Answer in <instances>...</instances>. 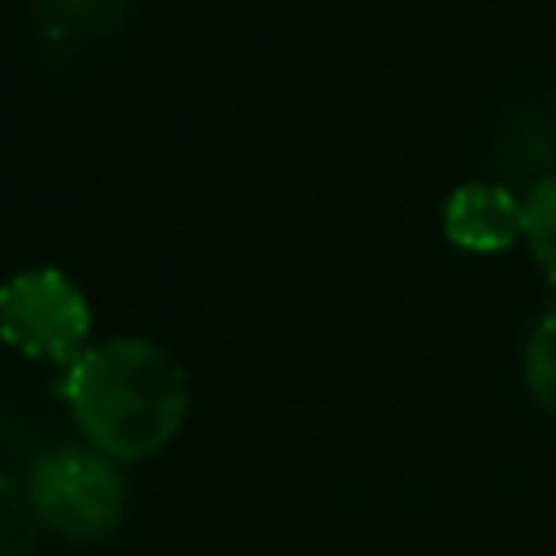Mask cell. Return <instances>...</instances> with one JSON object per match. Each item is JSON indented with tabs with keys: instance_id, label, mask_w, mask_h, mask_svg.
Listing matches in <instances>:
<instances>
[{
	"instance_id": "5",
	"label": "cell",
	"mask_w": 556,
	"mask_h": 556,
	"mask_svg": "<svg viewBox=\"0 0 556 556\" xmlns=\"http://www.w3.org/2000/svg\"><path fill=\"white\" fill-rule=\"evenodd\" d=\"M526 387L534 395L539 408L556 413V304L534 321L530 339H526Z\"/></svg>"
},
{
	"instance_id": "6",
	"label": "cell",
	"mask_w": 556,
	"mask_h": 556,
	"mask_svg": "<svg viewBox=\"0 0 556 556\" xmlns=\"http://www.w3.org/2000/svg\"><path fill=\"white\" fill-rule=\"evenodd\" d=\"M526 248L556 287V174L539 178L526 195Z\"/></svg>"
},
{
	"instance_id": "1",
	"label": "cell",
	"mask_w": 556,
	"mask_h": 556,
	"mask_svg": "<svg viewBox=\"0 0 556 556\" xmlns=\"http://www.w3.org/2000/svg\"><path fill=\"white\" fill-rule=\"evenodd\" d=\"M65 400L91 447L113 460H143L182 430L187 374L148 339H109L70 365Z\"/></svg>"
},
{
	"instance_id": "3",
	"label": "cell",
	"mask_w": 556,
	"mask_h": 556,
	"mask_svg": "<svg viewBox=\"0 0 556 556\" xmlns=\"http://www.w3.org/2000/svg\"><path fill=\"white\" fill-rule=\"evenodd\" d=\"M91 313L83 291L56 269H26L0 291V334L35 361L74 365L83 356Z\"/></svg>"
},
{
	"instance_id": "7",
	"label": "cell",
	"mask_w": 556,
	"mask_h": 556,
	"mask_svg": "<svg viewBox=\"0 0 556 556\" xmlns=\"http://www.w3.org/2000/svg\"><path fill=\"white\" fill-rule=\"evenodd\" d=\"M35 504L30 495L0 473V556H35Z\"/></svg>"
},
{
	"instance_id": "2",
	"label": "cell",
	"mask_w": 556,
	"mask_h": 556,
	"mask_svg": "<svg viewBox=\"0 0 556 556\" xmlns=\"http://www.w3.org/2000/svg\"><path fill=\"white\" fill-rule=\"evenodd\" d=\"M35 517L74 543L104 539L126 513V478L100 447H56L30 469Z\"/></svg>"
},
{
	"instance_id": "4",
	"label": "cell",
	"mask_w": 556,
	"mask_h": 556,
	"mask_svg": "<svg viewBox=\"0 0 556 556\" xmlns=\"http://www.w3.org/2000/svg\"><path fill=\"white\" fill-rule=\"evenodd\" d=\"M443 235L465 252H504L526 239V200L500 182H465L443 204Z\"/></svg>"
}]
</instances>
